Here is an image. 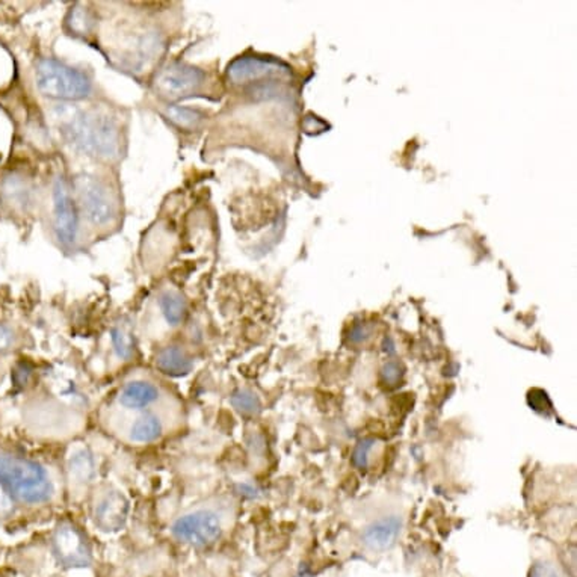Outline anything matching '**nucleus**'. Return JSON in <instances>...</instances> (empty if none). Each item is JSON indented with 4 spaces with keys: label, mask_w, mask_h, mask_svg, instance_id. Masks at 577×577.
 Here are the masks:
<instances>
[{
    "label": "nucleus",
    "mask_w": 577,
    "mask_h": 577,
    "mask_svg": "<svg viewBox=\"0 0 577 577\" xmlns=\"http://www.w3.org/2000/svg\"><path fill=\"white\" fill-rule=\"evenodd\" d=\"M37 87L46 97L67 102L84 100L93 88L85 73L51 58L38 62Z\"/></svg>",
    "instance_id": "7ed1b4c3"
},
{
    "label": "nucleus",
    "mask_w": 577,
    "mask_h": 577,
    "mask_svg": "<svg viewBox=\"0 0 577 577\" xmlns=\"http://www.w3.org/2000/svg\"><path fill=\"white\" fill-rule=\"evenodd\" d=\"M158 387L151 384V382L138 380V381H131L123 387L118 400H120V404L126 407V408L140 410V408L151 406L153 402L158 400Z\"/></svg>",
    "instance_id": "9b49d317"
},
{
    "label": "nucleus",
    "mask_w": 577,
    "mask_h": 577,
    "mask_svg": "<svg viewBox=\"0 0 577 577\" xmlns=\"http://www.w3.org/2000/svg\"><path fill=\"white\" fill-rule=\"evenodd\" d=\"M205 71L188 64H171L156 78V89L163 97L178 100L188 97L205 84Z\"/></svg>",
    "instance_id": "0eeeda50"
},
{
    "label": "nucleus",
    "mask_w": 577,
    "mask_h": 577,
    "mask_svg": "<svg viewBox=\"0 0 577 577\" xmlns=\"http://www.w3.org/2000/svg\"><path fill=\"white\" fill-rule=\"evenodd\" d=\"M69 471L76 482L88 484L96 476V460L87 447H78L69 458Z\"/></svg>",
    "instance_id": "4468645a"
},
{
    "label": "nucleus",
    "mask_w": 577,
    "mask_h": 577,
    "mask_svg": "<svg viewBox=\"0 0 577 577\" xmlns=\"http://www.w3.org/2000/svg\"><path fill=\"white\" fill-rule=\"evenodd\" d=\"M162 435V424L154 415H142L133 422L131 428L132 442L147 444L153 443Z\"/></svg>",
    "instance_id": "2eb2a0df"
},
{
    "label": "nucleus",
    "mask_w": 577,
    "mask_h": 577,
    "mask_svg": "<svg viewBox=\"0 0 577 577\" xmlns=\"http://www.w3.org/2000/svg\"><path fill=\"white\" fill-rule=\"evenodd\" d=\"M129 512L126 498L118 491L106 493L94 509V523L103 532H117L124 527Z\"/></svg>",
    "instance_id": "1a4fd4ad"
},
{
    "label": "nucleus",
    "mask_w": 577,
    "mask_h": 577,
    "mask_svg": "<svg viewBox=\"0 0 577 577\" xmlns=\"http://www.w3.org/2000/svg\"><path fill=\"white\" fill-rule=\"evenodd\" d=\"M297 577H313L312 572L307 567L299 568V572Z\"/></svg>",
    "instance_id": "c85d7f7f"
},
{
    "label": "nucleus",
    "mask_w": 577,
    "mask_h": 577,
    "mask_svg": "<svg viewBox=\"0 0 577 577\" xmlns=\"http://www.w3.org/2000/svg\"><path fill=\"white\" fill-rule=\"evenodd\" d=\"M167 117L180 129L192 131V129L200 126L201 122L205 120V114L198 109H192V107L169 106L167 109Z\"/></svg>",
    "instance_id": "f3484780"
},
{
    "label": "nucleus",
    "mask_w": 577,
    "mask_h": 577,
    "mask_svg": "<svg viewBox=\"0 0 577 577\" xmlns=\"http://www.w3.org/2000/svg\"><path fill=\"white\" fill-rule=\"evenodd\" d=\"M75 189L89 221L97 225L111 223L115 216V201L105 183L91 174H79L75 179Z\"/></svg>",
    "instance_id": "39448f33"
},
{
    "label": "nucleus",
    "mask_w": 577,
    "mask_h": 577,
    "mask_svg": "<svg viewBox=\"0 0 577 577\" xmlns=\"http://www.w3.org/2000/svg\"><path fill=\"white\" fill-rule=\"evenodd\" d=\"M239 490H241V494H243V496H248V498H256L257 493H259V491H257V490L254 489L252 485L243 484L239 487Z\"/></svg>",
    "instance_id": "cd10ccee"
},
{
    "label": "nucleus",
    "mask_w": 577,
    "mask_h": 577,
    "mask_svg": "<svg viewBox=\"0 0 577 577\" xmlns=\"http://www.w3.org/2000/svg\"><path fill=\"white\" fill-rule=\"evenodd\" d=\"M111 337L114 350L117 353L118 357L123 360L131 359L133 355V339H132L131 333L123 330V328H114Z\"/></svg>",
    "instance_id": "6ab92c4d"
},
{
    "label": "nucleus",
    "mask_w": 577,
    "mask_h": 577,
    "mask_svg": "<svg viewBox=\"0 0 577 577\" xmlns=\"http://www.w3.org/2000/svg\"><path fill=\"white\" fill-rule=\"evenodd\" d=\"M79 216L69 185L64 179H56L53 187V227L56 238L64 247H70L76 243Z\"/></svg>",
    "instance_id": "6e6552de"
},
{
    "label": "nucleus",
    "mask_w": 577,
    "mask_h": 577,
    "mask_svg": "<svg viewBox=\"0 0 577 577\" xmlns=\"http://www.w3.org/2000/svg\"><path fill=\"white\" fill-rule=\"evenodd\" d=\"M156 368L169 377H185L194 368V362L182 348L168 346L156 357Z\"/></svg>",
    "instance_id": "f8f14e48"
},
{
    "label": "nucleus",
    "mask_w": 577,
    "mask_h": 577,
    "mask_svg": "<svg viewBox=\"0 0 577 577\" xmlns=\"http://www.w3.org/2000/svg\"><path fill=\"white\" fill-rule=\"evenodd\" d=\"M232 406L243 415L254 416L261 411V400L254 391L239 389L232 395Z\"/></svg>",
    "instance_id": "a211bd4d"
},
{
    "label": "nucleus",
    "mask_w": 577,
    "mask_h": 577,
    "mask_svg": "<svg viewBox=\"0 0 577 577\" xmlns=\"http://www.w3.org/2000/svg\"><path fill=\"white\" fill-rule=\"evenodd\" d=\"M71 28L78 31V32H88L89 24H91V20L88 19V15L85 11L80 10V8H76L73 13H71Z\"/></svg>",
    "instance_id": "393cba45"
},
{
    "label": "nucleus",
    "mask_w": 577,
    "mask_h": 577,
    "mask_svg": "<svg viewBox=\"0 0 577 577\" xmlns=\"http://www.w3.org/2000/svg\"><path fill=\"white\" fill-rule=\"evenodd\" d=\"M527 404H529L532 410L540 413V415L549 416L552 413V408H554L549 396L541 389H534V390L529 391Z\"/></svg>",
    "instance_id": "412c9836"
},
{
    "label": "nucleus",
    "mask_w": 577,
    "mask_h": 577,
    "mask_svg": "<svg viewBox=\"0 0 577 577\" xmlns=\"http://www.w3.org/2000/svg\"><path fill=\"white\" fill-rule=\"evenodd\" d=\"M402 531V520L398 516H386L371 523L363 534L362 543L372 552H386L396 545Z\"/></svg>",
    "instance_id": "9d476101"
},
{
    "label": "nucleus",
    "mask_w": 577,
    "mask_h": 577,
    "mask_svg": "<svg viewBox=\"0 0 577 577\" xmlns=\"http://www.w3.org/2000/svg\"><path fill=\"white\" fill-rule=\"evenodd\" d=\"M159 306H160L165 321L169 325L176 326L179 324H182L183 319L187 316V301L179 292L168 290V292L162 294V297L159 299Z\"/></svg>",
    "instance_id": "dca6fc26"
},
{
    "label": "nucleus",
    "mask_w": 577,
    "mask_h": 577,
    "mask_svg": "<svg viewBox=\"0 0 577 577\" xmlns=\"http://www.w3.org/2000/svg\"><path fill=\"white\" fill-rule=\"evenodd\" d=\"M13 512V500L10 494L6 493L5 489L0 485V518L10 516Z\"/></svg>",
    "instance_id": "bb28decb"
},
{
    "label": "nucleus",
    "mask_w": 577,
    "mask_h": 577,
    "mask_svg": "<svg viewBox=\"0 0 577 577\" xmlns=\"http://www.w3.org/2000/svg\"><path fill=\"white\" fill-rule=\"evenodd\" d=\"M172 536L192 547L214 545L223 532L221 520L214 511L200 509L178 518L171 527Z\"/></svg>",
    "instance_id": "20e7f679"
},
{
    "label": "nucleus",
    "mask_w": 577,
    "mask_h": 577,
    "mask_svg": "<svg viewBox=\"0 0 577 577\" xmlns=\"http://www.w3.org/2000/svg\"><path fill=\"white\" fill-rule=\"evenodd\" d=\"M51 547L55 558L62 567L85 568L93 563L88 541L80 529L71 523H62L56 527L51 538Z\"/></svg>",
    "instance_id": "423d86ee"
},
{
    "label": "nucleus",
    "mask_w": 577,
    "mask_h": 577,
    "mask_svg": "<svg viewBox=\"0 0 577 577\" xmlns=\"http://www.w3.org/2000/svg\"><path fill=\"white\" fill-rule=\"evenodd\" d=\"M4 191H5L10 201H14L15 205H26V203H29L31 191H29L28 185L22 179H8L5 182V187H4Z\"/></svg>",
    "instance_id": "aec40b11"
},
{
    "label": "nucleus",
    "mask_w": 577,
    "mask_h": 577,
    "mask_svg": "<svg viewBox=\"0 0 577 577\" xmlns=\"http://www.w3.org/2000/svg\"><path fill=\"white\" fill-rule=\"evenodd\" d=\"M14 344V333L10 326L0 324V354H5Z\"/></svg>",
    "instance_id": "a878e982"
},
{
    "label": "nucleus",
    "mask_w": 577,
    "mask_h": 577,
    "mask_svg": "<svg viewBox=\"0 0 577 577\" xmlns=\"http://www.w3.org/2000/svg\"><path fill=\"white\" fill-rule=\"evenodd\" d=\"M529 577H563L558 567L550 563H536L529 572Z\"/></svg>",
    "instance_id": "b1692460"
},
{
    "label": "nucleus",
    "mask_w": 577,
    "mask_h": 577,
    "mask_svg": "<svg viewBox=\"0 0 577 577\" xmlns=\"http://www.w3.org/2000/svg\"><path fill=\"white\" fill-rule=\"evenodd\" d=\"M406 369L399 362H387L381 369V381L389 387H395L404 380Z\"/></svg>",
    "instance_id": "4be33fe9"
},
{
    "label": "nucleus",
    "mask_w": 577,
    "mask_h": 577,
    "mask_svg": "<svg viewBox=\"0 0 577 577\" xmlns=\"http://www.w3.org/2000/svg\"><path fill=\"white\" fill-rule=\"evenodd\" d=\"M277 69L275 64L270 61H263L259 58H239L236 61L228 66L227 75L234 84H243L247 80L257 79L261 76L268 75Z\"/></svg>",
    "instance_id": "ddd939ff"
},
{
    "label": "nucleus",
    "mask_w": 577,
    "mask_h": 577,
    "mask_svg": "<svg viewBox=\"0 0 577 577\" xmlns=\"http://www.w3.org/2000/svg\"><path fill=\"white\" fill-rule=\"evenodd\" d=\"M64 133L87 156L100 160H114L120 156V131L106 114L78 112L64 124Z\"/></svg>",
    "instance_id": "f257e3e1"
},
{
    "label": "nucleus",
    "mask_w": 577,
    "mask_h": 577,
    "mask_svg": "<svg viewBox=\"0 0 577 577\" xmlns=\"http://www.w3.org/2000/svg\"><path fill=\"white\" fill-rule=\"evenodd\" d=\"M373 443L375 442H373L372 438H364V440H362L354 449V453H353V464H354L357 469H360V471L368 469L369 453L372 451Z\"/></svg>",
    "instance_id": "5701e85b"
},
{
    "label": "nucleus",
    "mask_w": 577,
    "mask_h": 577,
    "mask_svg": "<svg viewBox=\"0 0 577 577\" xmlns=\"http://www.w3.org/2000/svg\"><path fill=\"white\" fill-rule=\"evenodd\" d=\"M0 485L10 498L26 505L49 502L53 494L46 469L20 456L0 455Z\"/></svg>",
    "instance_id": "f03ea898"
}]
</instances>
